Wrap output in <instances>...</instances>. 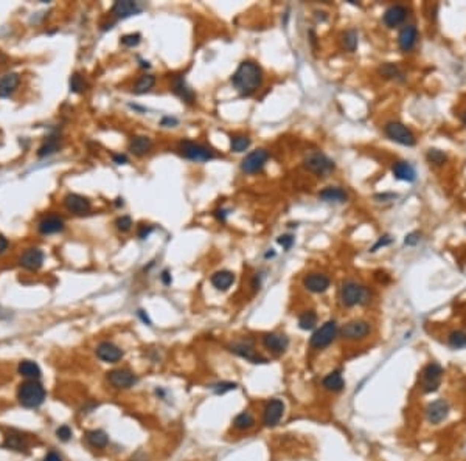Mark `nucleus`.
<instances>
[{"label": "nucleus", "mask_w": 466, "mask_h": 461, "mask_svg": "<svg viewBox=\"0 0 466 461\" xmlns=\"http://www.w3.org/2000/svg\"><path fill=\"white\" fill-rule=\"evenodd\" d=\"M232 84L241 97L253 95L263 84V70L253 61H244L232 75Z\"/></svg>", "instance_id": "obj_1"}, {"label": "nucleus", "mask_w": 466, "mask_h": 461, "mask_svg": "<svg viewBox=\"0 0 466 461\" xmlns=\"http://www.w3.org/2000/svg\"><path fill=\"white\" fill-rule=\"evenodd\" d=\"M341 303L345 307H354L361 304H367L370 301V290L353 280H346L341 286Z\"/></svg>", "instance_id": "obj_2"}, {"label": "nucleus", "mask_w": 466, "mask_h": 461, "mask_svg": "<svg viewBox=\"0 0 466 461\" xmlns=\"http://www.w3.org/2000/svg\"><path fill=\"white\" fill-rule=\"evenodd\" d=\"M47 393L44 387L38 381H28L19 385L18 390V399L19 402L27 408H36L44 404Z\"/></svg>", "instance_id": "obj_3"}, {"label": "nucleus", "mask_w": 466, "mask_h": 461, "mask_svg": "<svg viewBox=\"0 0 466 461\" xmlns=\"http://www.w3.org/2000/svg\"><path fill=\"white\" fill-rule=\"evenodd\" d=\"M303 166L319 177H325L336 169L334 161L322 151H308L303 157Z\"/></svg>", "instance_id": "obj_4"}, {"label": "nucleus", "mask_w": 466, "mask_h": 461, "mask_svg": "<svg viewBox=\"0 0 466 461\" xmlns=\"http://www.w3.org/2000/svg\"><path fill=\"white\" fill-rule=\"evenodd\" d=\"M339 334V328L336 320H328L311 336L309 346L312 349H325L333 343Z\"/></svg>", "instance_id": "obj_5"}, {"label": "nucleus", "mask_w": 466, "mask_h": 461, "mask_svg": "<svg viewBox=\"0 0 466 461\" xmlns=\"http://www.w3.org/2000/svg\"><path fill=\"white\" fill-rule=\"evenodd\" d=\"M384 132L392 141L400 143L403 146H415V143H417L413 132L400 121H388L384 126Z\"/></svg>", "instance_id": "obj_6"}, {"label": "nucleus", "mask_w": 466, "mask_h": 461, "mask_svg": "<svg viewBox=\"0 0 466 461\" xmlns=\"http://www.w3.org/2000/svg\"><path fill=\"white\" fill-rule=\"evenodd\" d=\"M228 349H230V353L236 354L241 359H245V361L253 363V365H261V363H267L269 362V359L258 354L255 346H253V343H252V341H249V340L233 341V343L228 345Z\"/></svg>", "instance_id": "obj_7"}, {"label": "nucleus", "mask_w": 466, "mask_h": 461, "mask_svg": "<svg viewBox=\"0 0 466 461\" xmlns=\"http://www.w3.org/2000/svg\"><path fill=\"white\" fill-rule=\"evenodd\" d=\"M179 151L186 160L191 161H208L215 159V154L204 144L194 143L191 140H182L179 143Z\"/></svg>", "instance_id": "obj_8"}, {"label": "nucleus", "mask_w": 466, "mask_h": 461, "mask_svg": "<svg viewBox=\"0 0 466 461\" xmlns=\"http://www.w3.org/2000/svg\"><path fill=\"white\" fill-rule=\"evenodd\" d=\"M442 376H443V368L442 365L437 362H430L425 366V370L421 373V388L425 393H434L438 390L440 383H442Z\"/></svg>", "instance_id": "obj_9"}, {"label": "nucleus", "mask_w": 466, "mask_h": 461, "mask_svg": "<svg viewBox=\"0 0 466 461\" xmlns=\"http://www.w3.org/2000/svg\"><path fill=\"white\" fill-rule=\"evenodd\" d=\"M371 332V326L370 323L365 320H351L348 323H345L344 326L339 331L342 339L350 340V341H356V340H362L365 339Z\"/></svg>", "instance_id": "obj_10"}, {"label": "nucleus", "mask_w": 466, "mask_h": 461, "mask_svg": "<svg viewBox=\"0 0 466 461\" xmlns=\"http://www.w3.org/2000/svg\"><path fill=\"white\" fill-rule=\"evenodd\" d=\"M261 345L274 356H282L289 346V339L282 332H266L261 336Z\"/></svg>", "instance_id": "obj_11"}, {"label": "nucleus", "mask_w": 466, "mask_h": 461, "mask_svg": "<svg viewBox=\"0 0 466 461\" xmlns=\"http://www.w3.org/2000/svg\"><path fill=\"white\" fill-rule=\"evenodd\" d=\"M284 415V402L282 399L274 398L266 402L263 408V425L264 427H275L280 424Z\"/></svg>", "instance_id": "obj_12"}, {"label": "nucleus", "mask_w": 466, "mask_h": 461, "mask_svg": "<svg viewBox=\"0 0 466 461\" xmlns=\"http://www.w3.org/2000/svg\"><path fill=\"white\" fill-rule=\"evenodd\" d=\"M107 382L117 390H128L139 382V378L126 368H115L107 373Z\"/></svg>", "instance_id": "obj_13"}, {"label": "nucleus", "mask_w": 466, "mask_h": 461, "mask_svg": "<svg viewBox=\"0 0 466 461\" xmlns=\"http://www.w3.org/2000/svg\"><path fill=\"white\" fill-rule=\"evenodd\" d=\"M269 159V152L266 149H255L247 154L241 161V171L245 174H255L264 168Z\"/></svg>", "instance_id": "obj_14"}, {"label": "nucleus", "mask_w": 466, "mask_h": 461, "mask_svg": "<svg viewBox=\"0 0 466 461\" xmlns=\"http://www.w3.org/2000/svg\"><path fill=\"white\" fill-rule=\"evenodd\" d=\"M95 354L101 362H106V363H117L120 362L124 356L123 349L120 346H117L115 343H112V341H101L95 349Z\"/></svg>", "instance_id": "obj_15"}, {"label": "nucleus", "mask_w": 466, "mask_h": 461, "mask_svg": "<svg viewBox=\"0 0 466 461\" xmlns=\"http://www.w3.org/2000/svg\"><path fill=\"white\" fill-rule=\"evenodd\" d=\"M329 286H331V280L324 273H308L303 278V287L312 294H324L329 289Z\"/></svg>", "instance_id": "obj_16"}, {"label": "nucleus", "mask_w": 466, "mask_h": 461, "mask_svg": "<svg viewBox=\"0 0 466 461\" xmlns=\"http://www.w3.org/2000/svg\"><path fill=\"white\" fill-rule=\"evenodd\" d=\"M449 415V404L445 399H437L434 402H430L426 408V418L430 424H440L443 422Z\"/></svg>", "instance_id": "obj_17"}, {"label": "nucleus", "mask_w": 466, "mask_h": 461, "mask_svg": "<svg viewBox=\"0 0 466 461\" xmlns=\"http://www.w3.org/2000/svg\"><path fill=\"white\" fill-rule=\"evenodd\" d=\"M405 17H407V8L403 5H392L385 10L383 22L387 28H396L398 25H401L405 20Z\"/></svg>", "instance_id": "obj_18"}, {"label": "nucleus", "mask_w": 466, "mask_h": 461, "mask_svg": "<svg viewBox=\"0 0 466 461\" xmlns=\"http://www.w3.org/2000/svg\"><path fill=\"white\" fill-rule=\"evenodd\" d=\"M64 205L65 208L69 210L73 215H86L90 210V202L89 199H86L84 196L70 193L64 198Z\"/></svg>", "instance_id": "obj_19"}, {"label": "nucleus", "mask_w": 466, "mask_h": 461, "mask_svg": "<svg viewBox=\"0 0 466 461\" xmlns=\"http://www.w3.org/2000/svg\"><path fill=\"white\" fill-rule=\"evenodd\" d=\"M171 87H173L171 90L174 92V95L179 97L182 101L188 102V104H191V102H194V100H196V93L193 92V89L188 87V84H186V81L182 75L174 76Z\"/></svg>", "instance_id": "obj_20"}, {"label": "nucleus", "mask_w": 466, "mask_h": 461, "mask_svg": "<svg viewBox=\"0 0 466 461\" xmlns=\"http://www.w3.org/2000/svg\"><path fill=\"white\" fill-rule=\"evenodd\" d=\"M418 39V30L415 25H405V27L400 31V36H398V45H400L401 51L407 53L410 51L415 44H417Z\"/></svg>", "instance_id": "obj_21"}, {"label": "nucleus", "mask_w": 466, "mask_h": 461, "mask_svg": "<svg viewBox=\"0 0 466 461\" xmlns=\"http://www.w3.org/2000/svg\"><path fill=\"white\" fill-rule=\"evenodd\" d=\"M19 262L27 270H38L44 264V253L39 249H28L22 253Z\"/></svg>", "instance_id": "obj_22"}, {"label": "nucleus", "mask_w": 466, "mask_h": 461, "mask_svg": "<svg viewBox=\"0 0 466 461\" xmlns=\"http://www.w3.org/2000/svg\"><path fill=\"white\" fill-rule=\"evenodd\" d=\"M112 14L118 19H126V17L135 16L142 11V8L137 2H131V0H118L112 5Z\"/></svg>", "instance_id": "obj_23"}, {"label": "nucleus", "mask_w": 466, "mask_h": 461, "mask_svg": "<svg viewBox=\"0 0 466 461\" xmlns=\"http://www.w3.org/2000/svg\"><path fill=\"white\" fill-rule=\"evenodd\" d=\"M210 281L215 289L225 292V290L230 289V286L235 283V273L230 270H218L211 275Z\"/></svg>", "instance_id": "obj_24"}, {"label": "nucleus", "mask_w": 466, "mask_h": 461, "mask_svg": "<svg viewBox=\"0 0 466 461\" xmlns=\"http://www.w3.org/2000/svg\"><path fill=\"white\" fill-rule=\"evenodd\" d=\"M38 228L42 235H55L64 230V220L58 216H47L39 222Z\"/></svg>", "instance_id": "obj_25"}, {"label": "nucleus", "mask_w": 466, "mask_h": 461, "mask_svg": "<svg viewBox=\"0 0 466 461\" xmlns=\"http://www.w3.org/2000/svg\"><path fill=\"white\" fill-rule=\"evenodd\" d=\"M392 171H393V176L398 179V180H403V182H415V179H417V173H415V169L410 163L407 161H396L392 166Z\"/></svg>", "instance_id": "obj_26"}, {"label": "nucleus", "mask_w": 466, "mask_h": 461, "mask_svg": "<svg viewBox=\"0 0 466 461\" xmlns=\"http://www.w3.org/2000/svg\"><path fill=\"white\" fill-rule=\"evenodd\" d=\"M320 200L324 202H333V203H344L348 199V194H346L345 190L339 186H328L324 191H320L319 194Z\"/></svg>", "instance_id": "obj_27"}, {"label": "nucleus", "mask_w": 466, "mask_h": 461, "mask_svg": "<svg viewBox=\"0 0 466 461\" xmlns=\"http://www.w3.org/2000/svg\"><path fill=\"white\" fill-rule=\"evenodd\" d=\"M322 387H324L326 391H331V393H339L342 391L344 387H345V381L342 378L341 371H331L328 373L324 379H322Z\"/></svg>", "instance_id": "obj_28"}, {"label": "nucleus", "mask_w": 466, "mask_h": 461, "mask_svg": "<svg viewBox=\"0 0 466 461\" xmlns=\"http://www.w3.org/2000/svg\"><path fill=\"white\" fill-rule=\"evenodd\" d=\"M152 148V140L146 135H139V137H134V139L129 141V151L134 154V156L137 157H142L148 154Z\"/></svg>", "instance_id": "obj_29"}, {"label": "nucleus", "mask_w": 466, "mask_h": 461, "mask_svg": "<svg viewBox=\"0 0 466 461\" xmlns=\"http://www.w3.org/2000/svg\"><path fill=\"white\" fill-rule=\"evenodd\" d=\"M19 85V75L18 73H5L0 78V98L10 97L11 93L18 89Z\"/></svg>", "instance_id": "obj_30"}, {"label": "nucleus", "mask_w": 466, "mask_h": 461, "mask_svg": "<svg viewBox=\"0 0 466 461\" xmlns=\"http://www.w3.org/2000/svg\"><path fill=\"white\" fill-rule=\"evenodd\" d=\"M255 416H253L249 410H244V412L238 413L233 420V427L238 432H247L250 429L255 427Z\"/></svg>", "instance_id": "obj_31"}, {"label": "nucleus", "mask_w": 466, "mask_h": 461, "mask_svg": "<svg viewBox=\"0 0 466 461\" xmlns=\"http://www.w3.org/2000/svg\"><path fill=\"white\" fill-rule=\"evenodd\" d=\"M86 441L92 449H106L109 444L107 433L103 430H89L86 433Z\"/></svg>", "instance_id": "obj_32"}, {"label": "nucleus", "mask_w": 466, "mask_h": 461, "mask_svg": "<svg viewBox=\"0 0 466 461\" xmlns=\"http://www.w3.org/2000/svg\"><path fill=\"white\" fill-rule=\"evenodd\" d=\"M3 447L16 450V452H25L28 447V442L22 435L11 432V433H6L5 441H3Z\"/></svg>", "instance_id": "obj_33"}, {"label": "nucleus", "mask_w": 466, "mask_h": 461, "mask_svg": "<svg viewBox=\"0 0 466 461\" xmlns=\"http://www.w3.org/2000/svg\"><path fill=\"white\" fill-rule=\"evenodd\" d=\"M19 374L23 376V378L27 379H31V381H36L41 378V368L36 362L33 361H22L19 363Z\"/></svg>", "instance_id": "obj_34"}, {"label": "nucleus", "mask_w": 466, "mask_h": 461, "mask_svg": "<svg viewBox=\"0 0 466 461\" xmlns=\"http://www.w3.org/2000/svg\"><path fill=\"white\" fill-rule=\"evenodd\" d=\"M154 84H156L154 75H142L134 85V92L137 93V95H143V93L149 92L152 87H154Z\"/></svg>", "instance_id": "obj_35"}, {"label": "nucleus", "mask_w": 466, "mask_h": 461, "mask_svg": "<svg viewBox=\"0 0 466 461\" xmlns=\"http://www.w3.org/2000/svg\"><path fill=\"white\" fill-rule=\"evenodd\" d=\"M317 324V314L314 311H304L299 317V328L303 331L314 329Z\"/></svg>", "instance_id": "obj_36"}, {"label": "nucleus", "mask_w": 466, "mask_h": 461, "mask_svg": "<svg viewBox=\"0 0 466 461\" xmlns=\"http://www.w3.org/2000/svg\"><path fill=\"white\" fill-rule=\"evenodd\" d=\"M58 149H59V137L56 134H53V135H50L45 140V143L39 148L38 156L45 157V156H50V154H55Z\"/></svg>", "instance_id": "obj_37"}, {"label": "nucleus", "mask_w": 466, "mask_h": 461, "mask_svg": "<svg viewBox=\"0 0 466 461\" xmlns=\"http://www.w3.org/2000/svg\"><path fill=\"white\" fill-rule=\"evenodd\" d=\"M358 42H359V34L356 30H353V28L346 30L342 34V45L346 51H350V53L356 51V48H358Z\"/></svg>", "instance_id": "obj_38"}, {"label": "nucleus", "mask_w": 466, "mask_h": 461, "mask_svg": "<svg viewBox=\"0 0 466 461\" xmlns=\"http://www.w3.org/2000/svg\"><path fill=\"white\" fill-rule=\"evenodd\" d=\"M447 343L454 349L466 348V332L463 331H452L447 337Z\"/></svg>", "instance_id": "obj_39"}, {"label": "nucleus", "mask_w": 466, "mask_h": 461, "mask_svg": "<svg viewBox=\"0 0 466 461\" xmlns=\"http://www.w3.org/2000/svg\"><path fill=\"white\" fill-rule=\"evenodd\" d=\"M250 146V139L247 135H233L230 139V149L233 152H244Z\"/></svg>", "instance_id": "obj_40"}, {"label": "nucleus", "mask_w": 466, "mask_h": 461, "mask_svg": "<svg viewBox=\"0 0 466 461\" xmlns=\"http://www.w3.org/2000/svg\"><path fill=\"white\" fill-rule=\"evenodd\" d=\"M379 73L387 80H396V78H400V76H403L401 70L395 64H384L379 68Z\"/></svg>", "instance_id": "obj_41"}, {"label": "nucleus", "mask_w": 466, "mask_h": 461, "mask_svg": "<svg viewBox=\"0 0 466 461\" xmlns=\"http://www.w3.org/2000/svg\"><path fill=\"white\" fill-rule=\"evenodd\" d=\"M427 160L430 161V163L437 165V166H442V165H445V163H446L447 156H446V154H445L443 151L432 148V149H429V151H427Z\"/></svg>", "instance_id": "obj_42"}, {"label": "nucleus", "mask_w": 466, "mask_h": 461, "mask_svg": "<svg viewBox=\"0 0 466 461\" xmlns=\"http://www.w3.org/2000/svg\"><path fill=\"white\" fill-rule=\"evenodd\" d=\"M70 90L75 92V93H81V92L86 90V81H84V78L81 75H78V73L72 75V78H70Z\"/></svg>", "instance_id": "obj_43"}, {"label": "nucleus", "mask_w": 466, "mask_h": 461, "mask_svg": "<svg viewBox=\"0 0 466 461\" xmlns=\"http://www.w3.org/2000/svg\"><path fill=\"white\" fill-rule=\"evenodd\" d=\"M211 388H213L216 395H224V393L236 390V383L235 382H218V383H215V385H211Z\"/></svg>", "instance_id": "obj_44"}, {"label": "nucleus", "mask_w": 466, "mask_h": 461, "mask_svg": "<svg viewBox=\"0 0 466 461\" xmlns=\"http://www.w3.org/2000/svg\"><path fill=\"white\" fill-rule=\"evenodd\" d=\"M142 36L139 33H131V34H124L122 38V44L126 47H137L140 44Z\"/></svg>", "instance_id": "obj_45"}, {"label": "nucleus", "mask_w": 466, "mask_h": 461, "mask_svg": "<svg viewBox=\"0 0 466 461\" xmlns=\"http://www.w3.org/2000/svg\"><path fill=\"white\" fill-rule=\"evenodd\" d=\"M115 225L120 232H129L132 227V219L129 216H122L115 220Z\"/></svg>", "instance_id": "obj_46"}, {"label": "nucleus", "mask_w": 466, "mask_h": 461, "mask_svg": "<svg viewBox=\"0 0 466 461\" xmlns=\"http://www.w3.org/2000/svg\"><path fill=\"white\" fill-rule=\"evenodd\" d=\"M56 437H58V440H61V441L67 442V441L72 438V429H70L69 425L58 427V429H56Z\"/></svg>", "instance_id": "obj_47"}, {"label": "nucleus", "mask_w": 466, "mask_h": 461, "mask_svg": "<svg viewBox=\"0 0 466 461\" xmlns=\"http://www.w3.org/2000/svg\"><path fill=\"white\" fill-rule=\"evenodd\" d=\"M277 242L280 244V245H283V249L284 250H289L291 247L294 245V242H295V239H294V236L292 235H282L278 239H277Z\"/></svg>", "instance_id": "obj_48"}, {"label": "nucleus", "mask_w": 466, "mask_h": 461, "mask_svg": "<svg viewBox=\"0 0 466 461\" xmlns=\"http://www.w3.org/2000/svg\"><path fill=\"white\" fill-rule=\"evenodd\" d=\"M392 241H393V239H392L390 236H388V235L381 236V238L378 239V242H376L375 245H373L371 249H370V252H376V250L379 249V247H385V245H388V244H392Z\"/></svg>", "instance_id": "obj_49"}, {"label": "nucleus", "mask_w": 466, "mask_h": 461, "mask_svg": "<svg viewBox=\"0 0 466 461\" xmlns=\"http://www.w3.org/2000/svg\"><path fill=\"white\" fill-rule=\"evenodd\" d=\"M420 239H421V235L418 233V232H412V233H409L407 236H405V239H404V244L405 245H417L418 242H420Z\"/></svg>", "instance_id": "obj_50"}, {"label": "nucleus", "mask_w": 466, "mask_h": 461, "mask_svg": "<svg viewBox=\"0 0 466 461\" xmlns=\"http://www.w3.org/2000/svg\"><path fill=\"white\" fill-rule=\"evenodd\" d=\"M177 123H179V120L174 118V117H163L162 120H160V126H163V127H174V126H177Z\"/></svg>", "instance_id": "obj_51"}, {"label": "nucleus", "mask_w": 466, "mask_h": 461, "mask_svg": "<svg viewBox=\"0 0 466 461\" xmlns=\"http://www.w3.org/2000/svg\"><path fill=\"white\" fill-rule=\"evenodd\" d=\"M152 232H154V228L151 225H142V228L139 230V238L140 239H146Z\"/></svg>", "instance_id": "obj_52"}, {"label": "nucleus", "mask_w": 466, "mask_h": 461, "mask_svg": "<svg viewBox=\"0 0 466 461\" xmlns=\"http://www.w3.org/2000/svg\"><path fill=\"white\" fill-rule=\"evenodd\" d=\"M160 280H162V283H163L165 286H169V284L173 283L171 273H169V270H168V269H165V270L162 272V275H160Z\"/></svg>", "instance_id": "obj_53"}, {"label": "nucleus", "mask_w": 466, "mask_h": 461, "mask_svg": "<svg viewBox=\"0 0 466 461\" xmlns=\"http://www.w3.org/2000/svg\"><path fill=\"white\" fill-rule=\"evenodd\" d=\"M227 215H228V211H227V210H224V208H218V210L215 211V218H216L219 222H225Z\"/></svg>", "instance_id": "obj_54"}, {"label": "nucleus", "mask_w": 466, "mask_h": 461, "mask_svg": "<svg viewBox=\"0 0 466 461\" xmlns=\"http://www.w3.org/2000/svg\"><path fill=\"white\" fill-rule=\"evenodd\" d=\"M114 161L117 165H124V163H128V157L124 156V154H114Z\"/></svg>", "instance_id": "obj_55"}, {"label": "nucleus", "mask_w": 466, "mask_h": 461, "mask_svg": "<svg viewBox=\"0 0 466 461\" xmlns=\"http://www.w3.org/2000/svg\"><path fill=\"white\" fill-rule=\"evenodd\" d=\"M44 461H62V460H61V457L56 454V452H48V454L45 455V458H44Z\"/></svg>", "instance_id": "obj_56"}, {"label": "nucleus", "mask_w": 466, "mask_h": 461, "mask_svg": "<svg viewBox=\"0 0 466 461\" xmlns=\"http://www.w3.org/2000/svg\"><path fill=\"white\" fill-rule=\"evenodd\" d=\"M137 315L142 319V321H143V323H146V324H151V323H152V321H151V319L148 317V314H146L145 311H143V309H139Z\"/></svg>", "instance_id": "obj_57"}, {"label": "nucleus", "mask_w": 466, "mask_h": 461, "mask_svg": "<svg viewBox=\"0 0 466 461\" xmlns=\"http://www.w3.org/2000/svg\"><path fill=\"white\" fill-rule=\"evenodd\" d=\"M6 249H8V241H6V238L0 235V253H3Z\"/></svg>", "instance_id": "obj_58"}, {"label": "nucleus", "mask_w": 466, "mask_h": 461, "mask_svg": "<svg viewBox=\"0 0 466 461\" xmlns=\"http://www.w3.org/2000/svg\"><path fill=\"white\" fill-rule=\"evenodd\" d=\"M264 256H266V258H274V256H275V252H274V250H270V252H267Z\"/></svg>", "instance_id": "obj_59"}, {"label": "nucleus", "mask_w": 466, "mask_h": 461, "mask_svg": "<svg viewBox=\"0 0 466 461\" xmlns=\"http://www.w3.org/2000/svg\"><path fill=\"white\" fill-rule=\"evenodd\" d=\"M462 121H463V124L466 126V110L463 112V115H462Z\"/></svg>", "instance_id": "obj_60"}, {"label": "nucleus", "mask_w": 466, "mask_h": 461, "mask_svg": "<svg viewBox=\"0 0 466 461\" xmlns=\"http://www.w3.org/2000/svg\"><path fill=\"white\" fill-rule=\"evenodd\" d=\"M120 205H123V199H117V207H120Z\"/></svg>", "instance_id": "obj_61"}]
</instances>
